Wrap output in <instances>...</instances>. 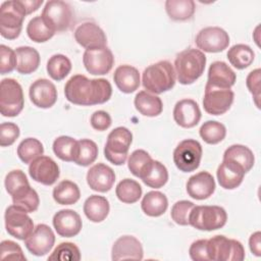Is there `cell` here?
Returning a JSON list of instances; mask_svg holds the SVG:
<instances>
[{"mask_svg": "<svg viewBox=\"0 0 261 261\" xmlns=\"http://www.w3.org/2000/svg\"><path fill=\"white\" fill-rule=\"evenodd\" d=\"M64 95L68 102L75 105L103 104L111 98L112 87L105 79H88L84 74H74L66 82Z\"/></svg>", "mask_w": 261, "mask_h": 261, "instance_id": "1", "label": "cell"}, {"mask_svg": "<svg viewBox=\"0 0 261 261\" xmlns=\"http://www.w3.org/2000/svg\"><path fill=\"white\" fill-rule=\"evenodd\" d=\"M206 56L199 49L189 48L179 52L174 60L176 79L181 85H191L204 72Z\"/></svg>", "mask_w": 261, "mask_h": 261, "instance_id": "2", "label": "cell"}, {"mask_svg": "<svg viewBox=\"0 0 261 261\" xmlns=\"http://www.w3.org/2000/svg\"><path fill=\"white\" fill-rule=\"evenodd\" d=\"M175 79L173 65L167 60H161L144 69L142 83L147 92L158 95L171 90L175 85Z\"/></svg>", "mask_w": 261, "mask_h": 261, "instance_id": "3", "label": "cell"}, {"mask_svg": "<svg viewBox=\"0 0 261 261\" xmlns=\"http://www.w3.org/2000/svg\"><path fill=\"white\" fill-rule=\"evenodd\" d=\"M25 8L21 0L4 1L0 6V34L8 40L16 39L27 16Z\"/></svg>", "mask_w": 261, "mask_h": 261, "instance_id": "4", "label": "cell"}, {"mask_svg": "<svg viewBox=\"0 0 261 261\" xmlns=\"http://www.w3.org/2000/svg\"><path fill=\"white\" fill-rule=\"evenodd\" d=\"M227 220L224 208L216 205H200L192 209L189 217L190 225L199 230H216L223 227Z\"/></svg>", "mask_w": 261, "mask_h": 261, "instance_id": "5", "label": "cell"}, {"mask_svg": "<svg viewBox=\"0 0 261 261\" xmlns=\"http://www.w3.org/2000/svg\"><path fill=\"white\" fill-rule=\"evenodd\" d=\"M132 142L133 134L128 128L124 126L115 127L107 137L104 147L105 158L114 165L124 164Z\"/></svg>", "mask_w": 261, "mask_h": 261, "instance_id": "6", "label": "cell"}, {"mask_svg": "<svg viewBox=\"0 0 261 261\" xmlns=\"http://www.w3.org/2000/svg\"><path fill=\"white\" fill-rule=\"evenodd\" d=\"M207 252L212 261H242L245 249L241 242L218 234L207 240Z\"/></svg>", "mask_w": 261, "mask_h": 261, "instance_id": "7", "label": "cell"}, {"mask_svg": "<svg viewBox=\"0 0 261 261\" xmlns=\"http://www.w3.org/2000/svg\"><path fill=\"white\" fill-rule=\"evenodd\" d=\"M24 106L22 88L14 79H3L0 84V112L5 117L17 116Z\"/></svg>", "mask_w": 261, "mask_h": 261, "instance_id": "8", "label": "cell"}, {"mask_svg": "<svg viewBox=\"0 0 261 261\" xmlns=\"http://www.w3.org/2000/svg\"><path fill=\"white\" fill-rule=\"evenodd\" d=\"M41 17L54 32L66 31L72 21V10L68 3L61 0H50L45 3Z\"/></svg>", "mask_w": 261, "mask_h": 261, "instance_id": "9", "label": "cell"}, {"mask_svg": "<svg viewBox=\"0 0 261 261\" xmlns=\"http://www.w3.org/2000/svg\"><path fill=\"white\" fill-rule=\"evenodd\" d=\"M203 149L201 144L193 139L181 141L173 151V162L182 172L196 170L201 162Z\"/></svg>", "mask_w": 261, "mask_h": 261, "instance_id": "10", "label": "cell"}, {"mask_svg": "<svg viewBox=\"0 0 261 261\" xmlns=\"http://www.w3.org/2000/svg\"><path fill=\"white\" fill-rule=\"evenodd\" d=\"M6 231L13 238L24 241L34 230V222L25 211L11 205L4 215Z\"/></svg>", "mask_w": 261, "mask_h": 261, "instance_id": "11", "label": "cell"}, {"mask_svg": "<svg viewBox=\"0 0 261 261\" xmlns=\"http://www.w3.org/2000/svg\"><path fill=\"white\" fill-rule=\"evenodd\" d=\"M233 98L234 93L230 89L217 88L206 84L203 97L204 110L211 115H221L228 111Z\"/></svg>", "mask_w": 261, "mask_h": 261, "instance_id": "12", "label": "cell"}, {"mask_svg": "<svg viewBox=\"0 0 261 261\" xmlns=\"http://www.w3.org/2000/svg\"><path fill=\"white\" fill-rule=\"evenodd\" d=\"M83 63L87 71L94 75L108 73L114 63V57L107 46L86 49L83 55Z\"/></svg>", "mask_w": 261, "mask_h": 261, "instance_id": "13", "label": "cell"}, {"mask_svg": "<svg viewBox=\"0 0 261 261\" xmlns=\"http://www.w3.org/2000/svg\"><path fill=\"white\" fill-rule=\"evenodd\" d=\"M228 34L219 27H207L199 31L195 43L200 51L208 53L222 52L229 45Z\"/></svg>", "mask_w": 261, "mask_h": 261, "instance_id": "14", "label": "cell"}, {"mask_svg": "<svg viewBox=\"0 0 261 261\" xmlns=\"http://www.w3.org/2000/svg\"><path fill=\"white\" fill-rule=\"evenodd\" d=\"M55 243V234L47 224H38L33 232L24 240L25 248L35 256H44L48 254Z\"/></svg>", "mask_w": 261, "mask_h": 261, "instance_id": "15", "label": "cell"}, {"mask_svg": "<svg viewBox=\"0 0 261 261\" xmlns=\"http://www.w3.org/2000/svg\"><path fill=\"white\" fill-rule=\"evenodd\" d=\"M30 176L44 186H52L60 175L58 164L49 156H40L29 166Z\"/></svg>", "mask_w": 261, "mask_h": 261, "instance_id": "16", "label": "cell"}, {"mask_svg": "<svg viewBox=\"0 0 261 261\" xmlns=\"http://www.w3.org/2000/svg\"><path fill=\"white\" fill-rule=\"evenodd\" d=\"M32 103L39 108H50L57 101V90L55 85L47 79L36 80L29 89Z\"/></svg>", "mask_w": 261, "mask_h": 261, "instance_id": "17", "label": "cell"}, {"mask_svg": "<svg viewBox=\"0 0 261 261\" xmlns=\"http://www.w3.org/2000/svg\"><path fill=\"white\" fill-rule=\"evenodd\" d=\"M52 222L56 232L62 238L75 237L83 226L80 214L71 209H62L56 212Z\"/></svg>", "mask_w": 261, "mask_h": 261, "instance_id": "18", "label": "cell"}, {"mask_svg": "<svg viewBox=\"0 0 261 261\" xmlns=\"http://www.w3.org/2000/svg\"><path fill=\"white\" fill-rule=\"evenodd\" d=\"M143 247L141 242L133 236L119 237L113 244L111 250V258L114 261L118 260H142Z\"/></svg>", "mask_w": 261, "mask_h": 261, "instance_id": "19", "label": "cell"}, {"mask_svg": "<svg viewBox=\"0 0 261 261\" xmlns=\"http://www.w3.org/2000/svg\"><path fill=\"white\" fill-rule=\"evenodd\" d=\"M74 39L86 49L106 46L107 38L104 31L94 22H84L74 31Z\"/></svg>", "mask_w": 261, "mask_h": 261, "instance_id": "20", "label": "cell"}, {"mask_svg": "<svg viewBox=\"0 0 261 261\" xmlns=\"http://www.w3.org/2000/svg\"><path fill=\"white\" fill-rule=\"evenodd\" d=\"M173 119L179 126L191 128L196 126L201 119V110L193 99H182L176 102L173 108Z\"/></svg>", "mask_w": 261, "mask_h": 261, "instance_id": "21", "label": "cell"}, {"mask_svg": "<svg viewBox=\"0 0 261 261\" xmlns=\"http://www.w3.org/2000/svg\"><path fill=\"white\" fill-rule=\"evenodd\" d=\"M114 181L115 173L113 169L104 163L93 165L87 172V182L93 191L106 193L111 190Z\"/></svg>", "mask_w": 261, "mask_h": 261, "instance_id": "22", "label": "cell"}, {"mask_svg": "<svg viewBox=\"0 0 261 261\" xmlns=\"http://www.w3.org/2000/svg\"><path fill=\"white\" fill-rule=\"evenodd\" d=\"M188 195L195 200H205L215 191V180L211 173L200 171L192 175L186 185Z\"/></svg>", "mask_w": 261, "mask_h": 261, "instance_id": "23", "label": "cell"}, {"mask_svg": "<svg viewBox=\"0 0 261 261\" xmlns=\"http://www.w3.org/2000/svg\"><path fill=\"white\" fill-rule=\"evenodd\" d=\"M245 174L246 171L240 164L228 159H223L216 171L217 180L225 190L237 189L242 184Z\"/></svg>", "mask_w": 261, "mask_h": 261, "instance_id": "24", "label": "cell"}, {"mask_svg": "<svg viewBox=\"0 0 261 261\" xmlns=\"http://www.w3.org/2000/svg\"><path fill=\"white\" fill-rule=\"evenodd\" d=\"M237 81L236 72L223 61H214L211 63L208 69V80L207 85L230 89Z\"/></svg>", "mask_w": 261, "mask_h": 261, "instance_id": "25", "label": "cell"}, {"mask_svg": "<svg viewBox=\"0 0 261 261\" xmlns=\"http://www.w3.org/2000/svg\"><path fill=\"white\" fill-rule=\"evenodd\" d=\"M113 81L119 91L125 94H130L140 87V72L132 65H119L114 70Z\"/></svg>", "mask_w": 261, "mask_h": 261, "instance_id": "26", "label": "cell"}, {"mask_svg": "<svg viewBox=\"0 0 261 261\" xmlns=\"http://www.w3.org/2000/svg\"><path fill=\"white\" fill-rule=\"evenodd\" d=\"M134 104L141 114L148 117L158 116L163 110V103L161 99L147 91L139 92L135 97Z\"/></svg>", "mask_w": 261, "mask_h": 261, "instance_id": "27", "label": "cell"}, {"mask_svg": "<svg viewBox=\"0 0 261 261\" xmlns=\"http://www.w3.org/2000/svg\"><path fill=\"white\" fill-rule=\"evenodd\" d=\"M108 200L99 195H91L84 203V213L92 222H102L109 214Z\"/></svg>", "mask_w": 261, "mask_h": 261, "instance_id": "28", "label": "cell"}, {"mask_svg": "<svg viewBox=\"0 0 261 261\" xmlns=\"http://www.w3.org/2000/svg\"><path fill=\"white\" fill-rule=\"evenodd\" d=\"M17 58L16 71L21 74H30L38 69L40 65L39 52L30 46H20L15 49Z\"/></svg>", "mask_w": 261, "mask_h": 261, "instance_id": "29", "label": "cell"}, {"mask_svg": "<svg viewBox=\"0 0 261 261\" xmlns=\"http://www.w3.org/2000/svg\"><path fill=\"white\" fill-rule=\"evenodd\" d=\"M168 207V200L166 196L159 191L148 192L142 202L141 208L143 212L151 217H158L164 214Z\"/></svg>", "mask_w": 261, "mask_h": 261, "instance_id": "30", "label": "cell"}, {"mask_svg": "<svg viewBox=\"0 0 261 261\" xmlns=\"http://www.w3.org/2000/svg\"><path fill=\"white\" fill-rule=\"evenodd\" d=\"M140 178L146 186L153 189H160L168 180V171L160 161L152 160Z\"/></svg>", "mask_w": 261, "mask_h": 261, "instance_id": "31", "label": "cell"}, {"mask_svg": "<svg viewBox=\"0 0 261 261\" xmlns=\"http://www.w3.org/2000/svg\"><path fill=\"white\" fill-rule=\"evenodd\" d=\"M52 196L57 204L72 205L80 200L81 191L75 182L64 179L53 189Z\"/></svg>", "mask_w": 261, "mask_h": 261, "instance_id": "32", "label": "cell"}, {"mask_svg": "<svg viewBox=\"0 0 261 261\" xmlns=\"http://www.w3.org/2000/svg\"><path fill=\"white\" fill-rule=\"evenodd\" d=\"M165 10L172 20L184 21L193 17L196 5L193 0H167L165 1Z\"/></svg>", "mask_w": 261, "mask_h": 261, "instance_id": "33", "label": "cell"}, {"mask_svg": "<svg viewBox=\"0 0 261 261\" xmlns=\"http://www.w3.org/2000/svg\"><path fill=\"white\" fill-rule=\"evenodd\" d=\"M223 159H228L240 164L245 169L246 173L252 169L255 163V156L252 150L240 144L229 146L223 153Z\"/></svg>", "mask_w": 261, "mask_h": 261, "instance_id": "34", "label": "cell"}, {"mask_svg": "<svg viewBox=\"0 0 261 261\" xmlns=\"http://www.w3.org/2000/svg\"><path fill=\"white\" fill-rule=\"evenodd\" d=\"M98 152V146L94 141L90 139L79 140L72 161L80 166H89L97 159Z\"/></svg>", "mask_w": 261, "mask_h": 261, "instance_id": "35", "label": "cell"}, {"mask_svg": "<svg viewBox=\"0 0 261 261\" xmlns=\"http://www.w3.org/2000/svg\"><path fill=\"white\" fill-rule=\"evenodd\" d=\"M11 197L13 205L22 209L27 213L35 212L40 204L38 193L30 185L18 189Z\"/></svg>", "mask_w": 261, "mask_h": 261, "instance_id": "36", "label": "cell"}, {"mask_svg": "<svg viewBox=\"0 0 261 261\" xmlns=\"http://www.w3.org/2000/svg\"><path fill=\"white\" fill-rule=\"evenodd\" d=\"M226 56L233 67L237 69H245L253 63L255 53L250 46L246 44H237L228 49Z\"/></svg>", "mask_w": 261, "mask_h": 261, "instance_id": "37", "label": "cell"}, {"mask_svg": "<svg viewBox=\"0 0 261 261\" xmlns=\"http://www.w3.org/2000/svg\"><path fill=\"white\" fill-rule=\"evenodd\" d=\"M142 192L140 184L132 178H124L120 180L115 188L116 197L120 202L125 204L138 202L142 197Z\"/></svg>", "mask_w": 261, "mask_h": 261, "instance_id": "38", "label": "cell"}, {"mask_svg": "<svg viewBox=\"0 0 261 261\" xmlns=\"http://www.w3.org/2000/svg\"><path fill=\"white\" fill-rule=\"evenodd\" d=\"M47 72L54 81H62L71 70L69 58L63 54L52 55L47 62Z\"/></svg>", "mask_w": 261, "mask_h": 261, "instance_id": "39", "label": "cell"}, {"mask_svg": "<svg viewBox=\"0 0 261 261\" xmlns=\"http://www.w3.org/2000/svg\"><path fill=\"white\" fill-rule=\"evenodd\" d=\"M44 153L43 144L36 138L22 140L17 147V156L25 164L32 163Z\"/></svg>", "mask_w": 261, "mask_h": 261, "instance_id": "40", "label": "cell"}, {"mask_svg": "<svg viewBox=\"0 0 261 261\" xmlns=\"http://www.w3.org/2000/svg\"><path fill=\"white\" fill-rule=\"evenodd\" d=\"M27 34L29 38L36 43H44L49 41L55 33L45 23L41 15L33 17L27 25Z\"/></svg>", "mask_w": 261, "mask_h": 261, "instance_id": "41", "label": "cell"}, {"mask_svg": "<svg viewBox=\"0 0 261 261\" xmlns=\"http://www.w3.org/2000/svg\"><path fill=\"white\" fill-rule=\"evenodd\" d=\"M199 134L204 142L210 145H215L223 141L226 136V128L221 122L216 120H207L201 125Z\"/></svg>", "mask_w": 261, "mask_h": 261, "instance_id": "42", "label": "cell"}, {"mask_svg": "<svg viewBox=\"0 0 261 261\" xmlns=\"http://www.w3.org/2000/svg\"><path fill=\"white\" fill-rule=\"evenodd\" d=\"M76 140L68 136H60L53 142V152L61 160L70 162L73 160Z\"/></svg>", "mask_w": 261, "mask_h": 261, "instance_id": "43", "label": "cell"}, {"mask_svg": "<svg viewBox=\"0 0 261 261\" xmlns=\"http://www.w3.org/2000/svg\"><path fill=\"white\" fill-rule=\"evenodd\" d=\"M152 157L142 149L135 150L128 157L127 166L129 171L137 177H141L147 166L152 162Z\"/></svg>", "mask_w": 261, "mask_h": 261, "instance_id": "44", "label": "cell"}, {"mask_svg": "<svg viewBox=\"0 0 261 261\" xmlns=\"http://www.w3.org/2000/svg\"><path fill=\"white\" fill-rule=\"evenodd\" d=\"M81 259V252L77 246L70 242L60 243L48 257V260L59 261H79Z\"/></svg>", "mask_w": 261, "mask_h": 261, "instance_id": "45", "label": "cell"}, {"mask_svg": "<svg viewBox=\"0 0 261 261\" xmlns=\"http://www.w3.org/2000/svg\"><path fill=\"white\" fill-rule=\"evenodd\" d=\"M195 204L188 200H180L173 204L170 212L172 220L178 225H190L189 217Z\"/></svg>", "mask_w": 261, "mask_h": 261, "instance_id": "46", "label": "cell"}, {"mask_svg": "<svg viewBox=\"0 0 261 261\" xmlns=\"http://www.w3.org/2000/svg\"><path fill=\"white\" fill-rule=\"evenodd\" d=\"M5 189L7 193L12 196L18 189L22 188L23 186H28L29 180L25 173L20 169H14L9 171L5 176Z\"/></svg>", "mask_w": 261, "mask_h": 261, "instance_id": "47", "label": "cell"}, {"mask_svg": "<svg viewBox=\"0 0 261 261\" xmlns=\"http://www.w3.org/2000/svg\"><path fill=\"white\" fill-rule=\"evenodd\" d=\"M0 258L1 260H27V257L24 256L20 246L10 240H5L1 242Z\"/></svg>", "mask_w": 261, "mask_h": 261, "instance_id": "48", "label": "cell"}, {"mask_svg": "<svg viewBox=\"0 0 261 261\" xmlns=\"http://www.w3.org/2000/svg\"><path fill=\"white\" fill-rule=\"evenodd\" d=\"M17 58L15 50L6 45L0 46V73L6 74L16 68Z\"/></svg>", "mask_w": 261, "mask_h": 261, "instance_id": "49", "label": "cell"}, {"mask_svg": "<svg viewBox=\"0 0 261 261\" xmlns=\"http://www.w3.org/2000/svg\"><path fill=\"white\" fill-rule=\"evenodd\" d=\"M20 130L13 122H2L0 125V145L1 147L11 146L19 137Z\"/></svg>", "mask_w": 261, "mask_h": 261, "instance_id": "50", "label": "cell"}, {"mask_svg": "<svg viewBox=\"0 0 261 261\" xmlns=\"http://www.w3.org/2000/svg\"><path fill=\"white\" fill-rule=\"evenodd\" d=\"M260 73H261L260 68H256L248 74L246 80L247 88L250 91V93L253 95L255 99V104L257 107H259V99H260V81H261Z\"/></svg>", "mask_w": 261, "mask_h": 261, "instance_id": "51", "label": "cell"}, {"mask_svg": "<svg viewBox=\"0 0 261 261\" xmlns=\"http://www.w3.org/2000/svg\"><path fill=\"white\" fill-rule=\"evenodd\" d=\"M189 254L194 261H209L207 252V240L201 239L192 243Z\"/></svg>", "mask_w": 261, "mask_h": 261, "instance_id": "52", "label": "cell"}, {"mask_svg": "<svg viewBox=\"0 0 261 261\" xmlns=\"http://www.w3.org/2000/svg\"><path fill=\"white\" fill-rule=\"evenodd\" d=\"M90 122L93 128L99 132H103L109 128L112 123V119L108 112L104 110H97L91 115Z\"/></svg>", "mask_w": 261, "mask_h": 261, "instance_id": "53", "label": "cell"}, {"mask_svg": "<svg viewBox=\"0 0 261 261\" xmlns=\"http://www.w3.org/2000/svg\"><path fill=\"white\" fill-rule=\"evenodd\" d=\"M249 247L252 252L257 257L261 256V232L256 231L251 234L249 239Z\"/></svg>", "mask_w": 261, "mask_h": 261, "instance_id": "54", "label": "cell"}, {"mask_svg": "<svg viewBox=\"0 0 261 261\" xmlns=\"http://www.w3.org/2000/svg\"><path fill=\"white\" fill-rule=\"evenodd\" d=\"M21 2L25 8L27 14H31L37 11L43 4V0H21Z\"/></svg>", "mask_w": 261, "mask_h": 261, "instance_id": "55", "label": "cell"}]
</instances>
